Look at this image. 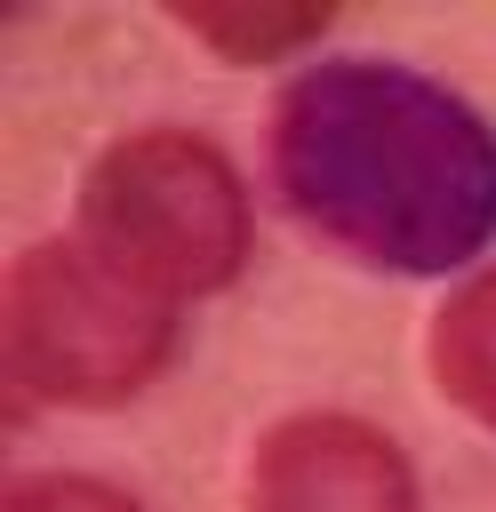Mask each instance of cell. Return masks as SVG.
I'll list each match as a JSON object with an SVG mask.
<instances>
[{
    "label": "cell",
    "instance_id": "obj_1",
    "mask_svg": "<svg viewBox=\"0 0 496 512\" xmlns=\"http://www.w3.org/2000/svg\"><path fill=\"white\" fill-rule=\"evenodd\" d=\"M272 200L336 256L448 280L496 240V128L416 64L312 56L264 120Z\"/></svg>",
    "mask_w": 496,
    "mask_h": 512
},
{
    "label": "cell",
    "instance_id": "obj_2",
    "mask_svg": "<svg viewBox=\"0 0 496 512\" xmlns=\"http://www.w3.org/2000/svg\"><path fill=\"white\" fill-rule=\"evenodd\" d=\"M72 240H88L112 272L152 288L160 304H200L240 280L256 248V208L232 152L200 128H128L80 168Z\"/></svg>",
    "mask_w": 496,
    "mask_h": 512
},
{
    "label": "cell",
    "instance_id": "obj_3",
    "mask_svg": "<svg viewBox=\"0 0 496 512\" xmlns=\"http://www.w3.org/2000/svg\"><path fill=\"white\" fill-rule=\"evenodd\" d=\"M184 312L112 272L88 240H32L0 280V376L48 408H120L168 376Z\"/></svg>",
    "mask_w": 496,
    "mask_h": 512
},
{
    "label": "cell",
    "instance_id": "obj_4",
    "mask_svg": "<svg viewBox=\"0 0 496 512\" xmlns=\"http://www.w3.org/2000/svg\"><path fill=\"white\" fill-rule=\"evenodd\" d=\"M248 512H424V488L384 424L352 408H304L256 440Z\"/></svg>",
    "mask_w": 496,
    "mask_h": 512
},
{
    "label": "cell",
    "instance_id": "obj_5",
    "mask_svg": "<svg viewBox=\"0 0 496 512\" xmlns=\"http://www.w3.org/2000/svg\"><path fill=\"white\" fill-rule=\"evenodd\" d=\"M424 376L440 384L448 408H464L480 432H496V264L488 272H464L432 328H424Z\"/></svg>",
    "mask_w": 496,
    "mask_h": 512
},
{
    "label": "cell",
    "instance_id": "obj_6",
    "mask_svg": "<svg viewBox=\"0 0 496 512\" xmlns=\"http://www.w3.org/2000/svg\"><path fill=\"white\" fill-rule=\"evenodd\" d=\"M176 24L192 40H208L216 56H232V64H264V56H288V48L320 40L328 8H280V16H264V8H176Z\"/></svg>",
    "mask_w": 496,
    "mask_h": 512
},
{
    "label": "cell",
    "instance_id": "obj_7",
    "mask_svg": "<svg viewBox=\"0 0 496 512\" xmlns=\"http://www.w3.org/2000/svg\"><path fill=\"white\" fill-rule=\"evenodd\" d=\"M0 512H144V504L96 472H24V480H8Z\"/></svg>",
    "mask_w": 496,
    "mask_h": 512
}]
</instances>
